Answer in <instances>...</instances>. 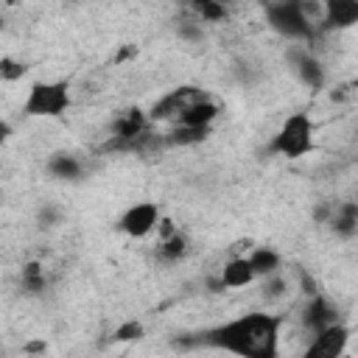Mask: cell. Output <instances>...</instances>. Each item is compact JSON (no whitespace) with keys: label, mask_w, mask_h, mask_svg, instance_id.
Wrapping results in <instances>:
<instances>
[{"label":"cell","mask_w":358,"mask_h":358,"mask_svg":"<svg viewBox=\"0 0 358 358\" xmlns=\"http://www.w3.org/2000/svg\"><path fill=\"white\" fill-rule=\"evenodd\" d=\"M299 319H302V327H305L308 333H316V330H322V327H327V324L341 322L336 305H333L324 294H319V291L308 296V302H305Z\"/></svg>","instance_id":"9c48e42d"},{"label":"cell","mask_w":358,"mask_h":358,"mask_svg":"<svg viewBox=\"0 0 358 358\" xmlns=\"http://www.w3.org/2000/svg\"><path fill=\"white\" fill-rule=\"evenodd\" d=\"M45 350V344H28L25 347V352H42Z\"/></svg>","instance_id":"44dd1931"},{"label":"cell","mask_w":358,"mask_h":358,"mask_svg":"<svg viewBox=\"0 0 358 358\" xmlns=\"http://www.w3.org/2000/svg\"><path fill=\"white\" fill-rule=\"evenodd\" d=\"M249 260H252V268L257 277H268V274H277L280 266H282V257L271 249V246H252L249 252Z\"/></svg>","instance_id":"5bb4252c"},{"label":"cell","mask_w":358,"mask_h":358,"mask_svg":"<svg viewBox=\"0 0 358 358\" xmlns=\"http://www.w3.org/2000/svg\"><path fill=\"white\" fill-rule=\"evenodd\" d=\"M213 126H187V123H173V129L162 137L165 145H196L210 137Z\"/></svg>","instance_id":"4fadbf2b"},{"label":"cell","mask_w":358,"mask_h":358,"mask_svg":"<svg viewBox=\"0 0 358 358\" xmlns=\"http://www.w3.org/2000/svg\"><path fill=\"white\" fill-rule=\"evenodd\" d=\"M266 20L280 36L294 39V42L313 39L316 34V22L310 20V14L305 11L299 0H271L266 6Z\"/></svg>","instance_id":"277c9868"},{"label":"cell","mask_w":358,"mask_h":358,"mask_svg":"<svg viewBox=\"0 0 358 358\" xmlns=\"http://www.w3.org/2000/svg\"><path fill=\"white\" fill-rule=\"evenodd\" d=\"M352 204H355V207H358V196H355V201H352Z\"/></svg>","instance_id":"603a6c76"},{"label":"cell","mask_w":358,"mask_h":358,"mask_svg":"<svg viewBox=\"0 0 358 358\" xmlns=\"http://www.w3.org/2000/svg\"><path fill=\"white\" fill-rule=\"evenodd\" d=\"M280 333L282 319L277 313L252 310L213 327L207 333V344L243 358H271L280 350Z\"/></svg>","instance_id":"6da1fadb"},{"label":"cell","mask_w":358,"mask_h":358,"mask_svg":"<svg viewBox=\"0 0 358 358\" xmlns=\"http://www.w3.org/2000/svg\"><path fill=\"white\" fill-rule=\"evenodd\" d=\"M316 145V123L308 112H291L274 131L268 151L282 159H302Z\"/></svg>","instance_id":"7a4b0ae2"},{"label":"cell","mask_w":358,"mask_h":358,"mask_svg":"<svg viewBox=\"0 0 358 358\" xmlns=\"http://www.w3.org/2000/svg\"><path fill=\"white\" fill-rule=\"evenodd\" d=\"M294 70H296V76H299V81L305 87L322 90V84H324V67H322V62L313 53H296L294 56Z\"/></svg>","instance_id":"8fae6325"},{"label":"cell","mask_w":358,"mask_h":358,"mask_svg":"<svg viewBox=\"0 0 358 358\" xmlns=\"http://www.w3.org/2000/svg\"><path fill=\"white\" fill-rule=\"evenodd\" d=\"M322 31L358 28V0H322Z\"/></svg>","instance_id":"ba28073f"},{"label":"cell","mask_w":358,"mask_h":358,"mask_svg":"<svg viewBox=\"0 0 358 358\" xmlns=\"http://www.w3.org/2000/svg\"><path fill=\"white\" fill-rule=\"evenodd\" d=\"M218 115H221L218 103L210 101V98H204V101L193 103L187 112H182V117H179L176 123H187V126H213Z\"/></svg>","instance_id":"9a60e30c"},{"label":"cell","mask_w":358,"mask_h":358,"mask_svg":"<svg viewBox=\"0 0 358 358\" xmlns=\"http://www.w3.org/2000/svg\"><path fill=\"white\" fill-rule=\"evenodd\" d=\"M20 285H22V291L25 294H42L45 291V285H48V274H45V266L39 263V260H31V263H25L22 266V271H20Z\"/></svg>","instance_id":"2e32d148"},{"label":"cell","mask_w":358,"mask_h":358,"mask_svg":"<svg viewBox=\"0 0 358 358\" xmlns=\"http://www.w3.org/2000/svg\"><path fill=\"white\" fill-rule=\"evenodd\" d=\"M143 336H145L143 322H137V319H126V322H120V324L115 327L112 341H137V338H143Z\"/></svg>","instance_id":"ffe728a7"},{"label":"cell","mask_w":358,"mask_h":358,"mask_svg":"<svg viewBox=\"0 0 358 358\" xmlns=\"http://www.w3.org/2000/svg\"><path fill=\"white\" fill-rule=\"evenodd\" d=\"M25 73H28V64H25L22 59H17V56H11V53H3V56H0V81L14 84V81H20Z\"/></svg>","instance_id":"d6986e66"},{"label":"cell","mask_w":358,"mask_h":358,"mask_svg":"<svg viewBox=\"0 0 358 358\" xmlns=\"http://www.w3.org/2000/svg\"><path fill=\"white\" fill-rule=\"evenodd\" d=\"M187 249H190V241L182 229H176L165 238H157V257L162 263H179L187 255Z\"/></svg>","instance_id":"7c38bea8"},{"label":"cell","mask_w":358,"mask_h":358,"mask_svg":"<svg viewBox=\"0 0 358 358\" xmlns=\"http://www.w3.org/2000/svg\"><path fill=\"white\" fill-rule=\"evenodd\" d=\"M159 221H162L159 204L145 199V201H134L131 207L123 210V215L117 218V229H120L123 235L140 241V238H148L151 232H157Z\"/></svg>","instance_id":"8992f818"},{"label":"cell","mask_w":358,"mask_h":358,"mask_svg":"<svg viewBox=\"0 0 358 358\" xmlns=\"http://www.w3.org/2000/svg\"><path fill=\"white\" fill-rule=\"evenodd\" d=\"M48 171L53 176H59V179H76L81 173V162L76 157H70V154H59V157H53L48 162Z\"/></svg>","instance_id":"ac0fdd59"},{"label":"cell","mask_w":358,"mask_h":358,"mask_svg":"<svg viewBox=\"0 0 358 358\" xmlns=\"http://www.w3.org/2000/svg\"><path fill=\"white\" fill-rule=\"evenodd\" d=\"M347 344H350V327L336 322V324H327V327L310 333L305 355L308 358H338L347 352Z\"/></svg>","instance_id":"52a82bcc"},{"label":"cell","mask_w":358,"mask_h":358,"mask_svg":"<svg viewBox=\"0 0 358 358\" xmlns=\"http://www.w3.org/2000/svg\"><path fill=\"white\" fill-rule=\"evenodd\" d=\"M3 3H20V0H3Z\"/></svg>","instance_id":"7402d4cb"},{"label":"cell","mask_w":358,"mask_h":358,"mask_svg":"<svg viewBox=\"0 0 358 358\" xmlns=\"http://www.w3.org/2000/svg\"><path fill=\"white\" fill-rule=\"evenodd\" d=\"M70 103H73V95H70L67 81H59V78L56 81H34L22 101V115L53 120V117L67 115Z\"/></svg>","instance_id":"3957f363"},{"label":"cell","mask_w":358,"mask_h":358,"mask_svg":"<svg viewBox=\"0 0 358 358\" xmlns=\"http://www.w3.org/2000/svg\"><path fill=\"white\" fill-rule=\"evenodd\" d=\"M218 277H221V285L229 288V291L246 288V285H252L257 280L249 255H232V257H227V263L221 266V274Z\"/></svg>","instance_id":"30bf717a"},{"label":"cell","mask_w":358,"mask_h":358,"mask_svg":"<svg viewBox=\"0 0 358 358\" xmlns=\"http://www.w3.org/2000/svg\"><path fill=\"white\" fill-rule=\"evenodd\" d=\"M190 11L201 22H224L229 14L227 0H190Z\"/></svg>","instance_id":"e0dca14e"},{"label":"cell","mask_w":358,"mask_h":358,"mask_svg":"<svg viewBox=\"0 0 358 358\" xmlns=\"http://www.w3.org/2000/svg\"><path fill=\"white\" fill-rule=\"evenodd\" d=\"M204 98H207V92L201 87H190V84L176 87L148 109V117H151V123H176L182 117V112H187L193 103H199Z\"/></svg>","instance_id":"5b68a950"}]
</instances>
